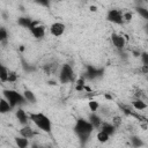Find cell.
<instances>
[{"label": "cell", "mask_w": 148, "mask_h": 148, "mask_svg": "<svg viewBox=\"0 0 148 148\" xmlns=\"http://www.w3.org/2000/svg\"><path fill=\"white\" fill-rule=\"evenodd\" d=\"M73 130H74V133L76 134V136L81 141L86 142L90 138V135L92 134L95 128H94V126L91 125V123L88 119L79 118V119H76Z\"/></svg>", "instance_id": "6da1fadb"}, {"label": "cell", "mask_w": 148, "mask_h": 148, "mask_svg": "<svg viewBox=\"0 0 148 148\" xmlns=\"http://www.w3.org/2000/svg\"><path fill=\"white\" fill-rule=\"evenodd\" d=\"M29 120H31L37 128H39L44 133L52 132V120L49 116L43 112H31L29 113Z\"/></svg>", "instance_id": "7a4b0ae2"}, {"label": "cell", "mask_w": 148, "mask_h": 148, "mask_svg": "<svg viewBox=\"0 0 148 148\" xmlns=\"http://www.w3.org/2000/svg\"><path fill=\"white\" fill-rule=\"evenodd\" d=\"M2 95H3V98L7 99V102L10 104V106L13 109L17 108V106H21L25 103L23 94L15 90V89H3Z\"/></svg>", "instance_id": "3957f363"}, {"label": "cell", "mask_w": 148, "mask_h": 148, "mask_svg": "<svg viewBox=\"0 0 148 148\" xmlns=\"http://www.w3.org/2000/svg\"><path fill=\"white\" fill-rule=\"evenodd\" d=\"M59 81H60V83H64V84L75 82V73H74L73 67L69 64H64L60 67V71H59Z\"/></svg>", "instance_id": "277c9868"}, {"label": "cell", "mask_w": 148, "mask_h": 148, "mask_svg": "<svg viewBox=\"0 0 148 148\" xmlns=\"http://www.w3.org/2000/svg\"><path fill=\"white\" fill-rule=\"evenodd\" d=\"M106 20L114 24H121L124 22L123 12L120 9H110L106 14Z\"/></svg>", "instance_id": "5b68a950"}, {"label": "cell", "mask_w": 148, "mask_h": 148, "mask_svg": "<svg viewBox=\"0 0 148 148\" xmlns=\"http://www.w3.org/2000/svg\"><path fill=\"white\" fill-rule=\"evenodd\" d=\"M111 43L117 50H123L126 45V39L123 35L118 32H112L111 34Z\"/></svg>", "instance_id": "8992f818"}, {"label": "cell", "mask_w": 148, "mask_h": 148, "mask_svg": "<svg viewBox=\"0 0 148 148\" xmlns=\"http://www.w3.org/2000/svg\"><path fill=\"white\" fill-rule=\"evenodd\" d=\"M66 30V25L62 22H53L50 25V34L54 37H60L64 35Z\"/></svg>", "instance_id": "52a82bcc"}, {"label": "cell", "mask_w": 148, "mask_h": 148, "mask_svg": "<svg viewBox=\"0 0 148 148\" xmlns=\"http://www.w3.org/2000/svg\"><path fill=\"white\" fill-rule=\"evenodd\" d=\"M29 31H30L31 35H32L35 38H37V39H40V38H43V37L45 36V27H44L43 24L38 23V22H36V23L29 29Z\"/></svg>", "instance_id": "ba28073f"}, {"label": "cell", "mask_w": 148, "mask_h": 148, "mask_svg": "<svg viewBox=\"0 0 148 148\" xmlns=\"http://www.w3.org/2000/svg\"><path fill=\"white\" fill-rule=\"evenodd\" d=\"M103 75V69L94 67V66H87V72H86V76L89 80H95L97 77H101Z\"/></svg>", "instance_id": "9c48e42d"}, {"label": "cell", "mask_w": 148, "mask_h": 148, "mask_svg": "<svg viewBox=\"0 0 148 148\" xmlns=\"http://www.w3.org/2000/svg\"><path fill=\"white\" fill-rule=\"evenodd\" d=\"M15 116H16V118H17V120H18L20 124H22V125H27V124H28V120H29V113H27L22 108L18 106V109H16V111H15Z\"/></svg>", "instance_id": "30bf717a"}, {"label": "cell", "mask_w": 148, "mask_h": 148, "mask_svg": "<svg viewBox=\"0 0 148 148\" xmlns=\"http://www.w3.org/2000/svg\"><path fill=\"white\" fill-rule=\"evenodd\" d=\"M35 134H36L35 131H34L30 126H28V124H27V125H23V127L20 130V135H22V136H24V138H27V139L34 138Z\"/></svg>", "instance_id": "8fae6325"}, {"label": "cell", "mask_w": 148, "mask_h": 148, "mask_svg": "<svg viewBox=\"0 0 148 148\" xmlns=\"http://www.w3.org/2000/svg\"><path fill=\"white\" fill-rule=\"evenodd\" d=\"M116 127H117V126H114V125L111 124V123H102V125L99 126L98 130L104 131L105 133H108V134L111 136V135L114 134V132H116Z\"/></svg>", "instance_id": "7c38bea8"}, {"label": "cell", "mask_w": 148, "mask_h": 148, "mask_svg": "<svg viewBox=\"0 0 148 148\" xmlns=\"http://www.w3.org/2000/svg\"><path fill=\"white\" fill-rule=\"evenodd\" d=\"M36 22H37V21L31 20L30 17H20V18L17 20V23H18L21 27L27 28V29H30V28H31Z\"/></svg>", "instance_id": "4fadbf2b"}, {"label": "cell", "mask_w": 148, "mask_h": 148, "mask_svg": "<svg viewBox=\"0 0 148 148\" xmlns=\"http://www.w3.org/2000/svg\"><path fill=\"white\" fill-rule=\"evenodd\" d=\"M90 123H91V125L94 126V128L95 130H97V128H99V126L102 125V119H101V117L98 116V114H96L95 112H92L90 116H89V119H88Z\"/></svg>", "instance_id": "5bb4252c"}, {"label": "cell", "mask_w": 148, "mask_h": 148, "mask_svg": "<svg viewBox=\"0 0 148 148\" xmlns=\"http://www.w3.org/2000/svg\"><path fill=\"white\" fill-rule=\"evenodd\" d=\"M23 97H24V101H25V103H30V104H34V103H36V95L31 91V90H29V89H25L23 92Z\"/></svg>", "instance_id": "9a60e30c"}, {"label": "cell", "mask_w": 148, "mask_h": 148, "mask_svg": "<svg viewBox=\"0 0 148 148\" xmlns=\"http://www.w3.org/2000/svg\"><path fill=\"white\" fill-rule=\"evenodd\" d=\"M14 141H15V145L18 147V148H27L29 146V139L20 135V136H15L14 138Z\"/></svg>", "instance_id": "2e32d148"}, {"label": "cell", "mask_w": 148, "mask_h": 148, "mask_svg": "<svg viewBox=\"0 0 148 148\" xmlns=\"http://www.w3.org/2000/svg\"><path fill=\"white\" fill-rule=\"evenodd\" d=\"M12 109H13V108H12L10 104L7 102V99L3 98V97H1V98H0V113H2V114L8 113Z\"/></svg>", "instance_id": "e0dca14e"}, {"label": "cell", "mask_w": 148, "mask_h": 148, "mask_svg": "<svg viewBox=\"0 0 148 148\" xmlns=\"http://www.w3.org/2000/svg\"><path fill=\"white\" fill-rule=\"evenodd\" d=\"M132 105H133V108H134L135 110H138V111L145 110V109L147 108V104H146V102H145V101H142V99H140V98H136V99H134V101L132 102Z\"/></svg>", "instance_id": "ac0fdd59"}, {"label": "cell", "mask_w": 148, "mask_h": 148, "mask_svg": "<svg viewBox=\"0 0 148 148\" xmlns=\"http://www.w3.org/2000/svg\"><path fill=\"white\" fill-rule=\"evenodd\" d=\"M96 139H97V141H99V142H102V143H105V142L109 141L110 135H109L108 133H105L104 131L99 130V131L97 132V134H96Z\"/></svg>", "instance_id": "d6986e66"}, {"label": "cell", "mask_w": 148, "mask_h": 148, "mask_svg": "<svg viewBox=\"0 0 148 148\" xmlns=\"http://www.w3.org/2000/svg\"><path fill=\"white\" fill-rule=\"evenodd\" d=\"M7 79H8V71H7V68L0 62V80L3 81V82H7Z\"/></svg>", "instance_id": "ffe728a7"}, {"label": "cell", "mask_w": 148, "mask_h": 148, "mask_svg": "<svg viewBox=\"0 0 148 148\" xmlns=\"http://www.w3.org/2000/svg\"><path fill=\"white\" fill-rule=\"evenodd\" d=\"M136 12L139 13V15H140L142 18H145V20L148 18V9H147L146 7L139 6V7H136Z\"/></svg>", "instance_id": "44dd1931"}, {"label": "cell", "mask_w": 148, "mask_h": 148, "mask_svg": "<svg viewBox=\"0 0 148 148\" xmlns=\"http://www.w3.org/2000/svg\"><path fill=\"white\" fill-rule=\"evenodd\" d=\"M131 143H132L133 147H136V148L143 146V142H142V140L139 136H132L131 138Z\"/></svg>", "instance_id": "7402d4cb"}, {"label": "cell", "mask_w": 148, "mask_h": 148, "mask_svg": "<svg viewBox=\"0 0 148 148\" xmlns=\"http://www.w3.org/2000/svg\"><path fill=\"white\" fill-rule=\"evenodd\" d=\"M88 108L90 109V111L91 112H96L98 109H99V103L97 102V101H90L89 103H88Z\"/></svg>", "instance_id": "603a6c76"}, {"label": "cell", "mask_w": 148, "mask_h": 148, "mask_svg": "<svg viewBox=\"0 0 148 148\" xmlns=\"http://www.w3.org/2000/svg\"><path fill=\"white\" fill-rule=\"evenodd\" d=\"M7 37H8V32H7V30H6L5 28L0 27V42L6 40V39H7Z\"/></svg>", "instance_id": "cb8c5ba5"}, {"label": "cell", "mask_w": 148, "mask_h": 148, "mask_svg": "<svg viewBox=\"0 0 148 148\" xmlns=\"http://www.w3.org/2000/svg\"><path fill=\"white\" fill-rule=\"evenodd\" d=\"M83 89H84V80L79 79L76 81V90H83Z\"/></svg>", "instance_id": "d4e9b609"}, {"label": "cell", "mask_w": 148, "mask_h": 148, "mask_svg": "<svg viewBox=\"0 0 148 148\" xmlns=\"http://www.w3.org/2000/svg\"><path fill=\"white\" fill-rule=\"evenodd\" d=\"M16 77H17V75H16L15 73H13V72H8V79H7V81L13 82V81L16 80Z\"/></svg>", "instance_id": "484cf974"}, {"label": "cell", "mask_w": 148, "mask_h": 148, "mask_svg": "<svg viewBox=\"0 0 148 148\" xmlns=\"http://www.w3.org/2000/svg\"><path fill=\"white\" fill-rule=\"evenodd\" d=\"M38 5H40V6H44V7H49V5H50V0H35Z\"/></svg>", "instance_id": "4316f807"}, {"label": "cell", "mask_w": 148, "mask_h": 148, "mask_svg": "<svg viewBox=\"0 0 148 148\" xmlns=\"http://www.w3.org/2000/svg\"><path fill=\"white\" fill-rule=\"evenodd\" d=\"M132 13H128V12H126V13H123V18H124V21H131L132 20Z\"/></svg>", "instance_id": "83f0119b"}, {"label": "cell", "mask_w": 148, "mask_h": 148, "mask_svg": "<svg viewBox=\"0 0 148 148\" xmlns=\"http://www.w3.org/2000/svg\"><path fill=\"white\" fill-rule=\"evenodd\" d=\"M141 58H142V61H143V65H148V56H147V53H142V56H141Z\"/></svg>", "instance_id": "f1b7e54d"}, {"label": "cell", "mask_w": 148, "mask_h": 148, "mask_svg": "<svg viewBox=\"0 0 148 148\" xmlns=\"http://www.w3.org/2000/svg\"><path fill=\"white\" fill-rule=\"evenodd\" d=\"M90 9H91L92 12H96V7H95V6H91V7H90Z\"/></svg>", "instance_id": "f546056e"}, {"label": "cell", "mask_w": 148, "mask_h": 148, "mask_svg": "<svg viewBox=\"0 0 148 148\" xmlns=\"http://www.w3.org/2000/svg\"><path fill=\"white\" fill-rule=\"evenodd\" d=\"M143 1H147V0H143Z\"/></svg>", "instance_id": "4dcf8cb0"}, {"label": "cell", "mask_w": 148, "mask_h": 148, "mask_svg": "<svg viewBox=\"0 0 148 148\" xmlns=\"http://www.w3.org/2000/svg\"><path fill=\"white\" fill-rule=\"evenodd\" d=\"M0 98H1V97H0Z\"/></svg>", "instance_id": "1f68e13d"}, {"label": "cell", "mask_w": 148, "mask_h": 148, "mask_svg": "<svg viewBox=\"0 0 148 148\" xmlns=\"http://www.w3.org/2000/svg\"><path fill=\"white\" fill-rule=\"evenodd\" d=\"M50 1H51V0H50Z\"/></svg>", "instance_id": "d6a6232c"}]
</instances>
